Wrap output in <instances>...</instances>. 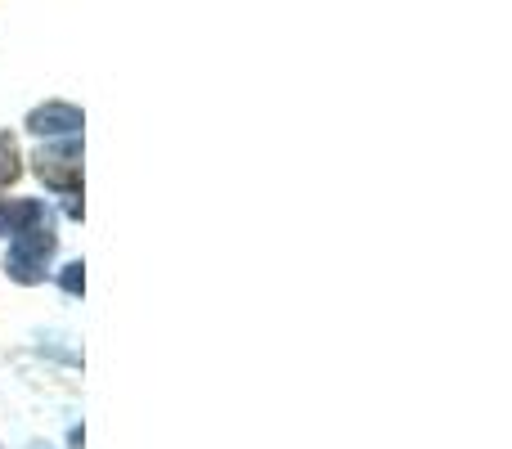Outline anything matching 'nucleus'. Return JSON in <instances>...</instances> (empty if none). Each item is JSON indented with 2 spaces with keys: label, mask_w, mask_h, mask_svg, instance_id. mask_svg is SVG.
Returning a JSON list of instances; mask_svg holds the SVG:
<instances>
[{
  "label": "nucleus",
  "mask_w": 512,
  "mask_h": 449,
  "mask_svg": "<svg viewBox=\"0 0 512 449\" xmlns=\"http://www.w3.org/2000/svg\"><path fill=\"white\" fill-rule=\"evenodd\" d=\"M54 247H59V238H54V221L18 229V234L9 238V256H5L9 279L41 283L45 279V265H50V256H54Z\"/></svg>",
  "instance_id": "f257e3e1"
},
{
  "label": "nucleus",
  "mask_w": 512,
  "mask_h": 449,
  "mask_svg": "<svg viewBox=\"0 0 512 449\" xmlns=\"http://www.w3.org/2000/svg\"><path fill=\"white\" fill-rule=\"evenodd\" d=\"M36 176L45 180L50 189H59V194H81V144L77 135H68V140L59 144H41L36 149Z\"/></svg>",
  "instance_id": "f03ea898"
},
{
  "label": "nucleus",
  "mask_w": 512,
  "mask_h": 449,
  "mask_svg": "<svg viewBox=\"0 0 512 449\" xmlns=\"http://www.w3.org/2000/svg\"><path fill=\"white\" fill-rule=\"evenodd\" d=\"M45 221H54V216H50V207L36 203V198H0V234L5 238H14L18 229H27V225H45Z\"/></svg>",
  "instance_id": "7ed1b4c3"
},
{
  "label": "nucleus",
  "mask_w": 512,
  "mask_h": 449,
  "mask_svg": "<svg viewBox=\"0 0 512 449\" xmlns=\"http://www.w3.org/2000/svg\"><path fill=\"white\" fill-rule=\"evenodd\" d=\"M27 131H36V135H77L81 113L72 104H45L27 117Z\"/></svg>",
  "instance_id": "20e7f679"
},
{
  "label": "nucleus",
  "mask_w": 512,
  "mask_h": 449,
  "mask_svg": "<svg viewBox=\"0 0 512 449\" xmlns=\"http://www.w3.org/2000/svg\"><path fill=\"white\" fill-rule=\"evenodd\" d=\"M18 171H23V167H18V144H14V135L0 131V189L14 185Z\"/></svg>",
  "instance_id": "39448f33"
},
{
  "label": "nucleus",
  "mask_w": 512,
  "mask_h": 449,
  "mask_svg": "<svg viewBox=\"0 0 512 449\" xmlns=\"http://www.w3.org/2000/svg\"><path fill=\"white\" fill-rule=\"evenodd\" d=\"M59 283H63V292H68V297H81V288H86V270H81V261L63 265Z\"/></svg>",
  "instance_id": "423d86ee"
},
{
  "label": "nucleus",
  "mask_w": 512,
  "mask_h": 449,
  "mask_svg": "<svg viewBox=\"0 0 512 449\" xmlns=\"http://www.w3.org/2000/svg\"><path fill=\"white\" fill-rule=\"evenodd\" d=\"M27 449H54V445H45V441H36V445H27Z\"/></svg>",
  "instance_id": "0eeeda50"
}]
</instances>
